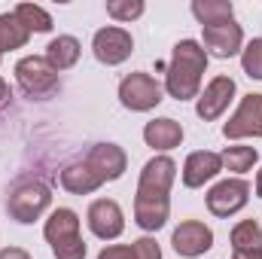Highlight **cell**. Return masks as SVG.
<instances>
[{
    "instance_id": "484cf974",
    "label": "cell",
    "mask_w": 262,
    "mask_h": 259,
    "mask_svg": "<svg viewBox=\"0 0 262 259\" xmlns=\"http://www.w3.org/2000/svg\"><path fill=\"white\" fill-rule=\"evenodd\" d=\"M131 253H134V259H162V247L156 238L143 235V238L131 241Z\"/></svg>"
},
{
    "instance_id": "2e32d148",
    "label": "cell",
    "mask_w": 262,
    "mask_h": 259,
    "mask_svg": "<svg viewBox=\"0 0 262 259\" xmlns=\"http://www.w3.org/2000/svg\"><path fill=\"white\" fill-rule=\"evenodd\" d=\"M143 140L146 146H152L156 153H171L183 143V125L171 116H162V119H152L143 125Z\"/></svg>"
},
{
    "instance_id": "7c38bea8",
    "label": "cell",
    "mask_w": 262,
    "mask_h": 259,
    "mask_svg": "<svg viewBox=\"0 0 262 259\" xmlns=\"http://www.w3.org/2000/svg\"><path fill=\"white\" fill-rule=\"evenodd\" d=\"M171 247L174 253L183 259H198L213 247V229L201 220H183L174 232H171Z\"/></svg>"
},
{
    "instance_id": "7402d4cb",
    "label": "cell",
    "mask_w": 262,
    "mask_h": 259,
    "mask_svg": "<svg viewBox=\"0 0 262 259\" xmlns=\"http://www.w3.org/2000/svg\"><path fill=\"white\" fill-rule=\"evenodd\" d=\"M12 12H15V18L28 28V34H49V31L55 28L52 15H49L43 6H37V3H18Z\"/></svg>"
},
{
    "instance_id": "44dd1931",
    "label": "cell",
    "mask_w": 262,
    "mask_h": 259,
    "mask_svg": "<svg viewBox=\"0 0 262 259\" xmlns=\"http://www.w3.org/2000/svg\"><path fill=\"white\" fill-rule=\"evenodd\" d=\"M28 40H31V34H28V28L15 18V12H0V58H3L6 52H12V49L28 46Z\"/></svg>"
},
{
    "instance_id": "8992f818",
    "label": "cell",
    "mask_w": 262,
    "mask_h": 259,
    "mask_svg": "<svg viewBox=\"0 0 262 259\" xmlns=\"http://www.w3.org/2000/svg\"><path fill=\"white\" fill-rule=\"evenodd\" d=\"M119 101L131 113H149L165 101V89L146 70H134L119 82Z\"/></svg>"
},
{
    "instance_id": "8fae6325",
    "label": "cell",
    "mask_w": 262,
    "mask_h": 259,
    "mask_svg": "<svg viewBox=\"0 0 262 259\" xmlns=\"http://www.w3.org/2000/svg\"><path fill=\"white\" fill-rule=\"evenodd\" d=\"M85 223H89L92 235L101 241H116L125 232V213H122L119 201H113V198H95L85 210Z\"/></svg>"
},
{
    "instance_id": "4dcf8cb0",
    "label": "cell",
    "mask_w": 262,
    "mask_h": 259,
    "mask_svg": "<svg viewBox=\"0 0 262 259\" xmlns=\"http://www.w3.org/2000/svg\"><path fill=\"white\" fill-rule=\"evenodd\" d=\"M253 189H256V195L262 198V168L256 171V183H253Z\"/></svg>"
},
{
    "instance_id": "9c48e42d",
    "label": "cell",
    "mask_w": 262,
    "mask_h": 259,
    "mask_svg": "<svg viewBox=\"0 0 262 259\" xmlns=\"http://www.w3.org/2000/svg\"><path fill=\"white\" fill-rule=\"evenodd\" d=\"M226 140H244V137H262V92H250L241 98L238 110L223 125Z\"/></svg>"
},
{
    "instance_id": "f1b7e54d",
    "label": "cell",
    "mask_w": 262,
    "mask_h": 259,
    "mask_svg": "<svg viewBox=\"0 0 262 259\" xmlns=\"http://www.w3.org/2000/svg\"><path fill=\"white\" fill-rule=\"evenodd\" d=\"M6 98H9V82H6V79L0 76V104H3Z\"/></svg>"
},
{
    "instance_id": "4316f807",
    "label": "cell",
    "mask_w": 262,
    "mask_h": 259,
    "mask_svg": "<svg viewBox=\"0 0 262 259\" xmlns=\"http://www.w3.org/2000/svg\"><path fill=\"white\" fill-rule=\"evenodd\" d=\"M98 259H134V253H131V244H107L98 253Z\"/></svg>"
},
{
    "instance_id": "d6986e66",
    "label": "cell",
    "mask_w": 262,
    "mask_h": 259,
    "mask_svg": "<svg viewBox=\"0 0 262 259\" xmlns=\"http://www.w3.org/2000/svg\"><path fill=\"white\" fill-rule=\"evenodd\" d=\"M192 15L198 18L201 28H213V25H226L235 21V6L232 0H192Z\"/></svg>"
},
{
    "instance_id": "cb8c5ba5",
    "label": "cell",
    "mask_w": 262,
    "mask_h": 259,
    "mask_svg": "<svg viewBox=\"0 0 262 259\" xmlns=\"http://www.w3.org/2000/svg\"><path fill=\"white\" fill-rule=\"evenodd\" d=\"M241 67L250 79H262V37H253L241 49Z\"/></svg>"
},
{
    "instance_id": "83f0119b",
    "label": "cell",
    "mask_w": 262,
    "mask_h": 259,
    "mask_svg": "<svg viewBox=\"0 0 262 259\" xmlns=\"http://www.w3.org/2000/svg\"><path fill=\"white\" fill-rule=\"evenodd\" d=\"M0 259H34L28 250H21V247H3L0 250Z\"/></svg>"
},
{
    "instance_id": "3957f363",
    "label": "cell",
    "mask_w": 262,
    "mask_h": 259,
    "mask_svg": "<svg viewBox=\"0 0 262 259\" xmlns=\"http://www.w3.org/2000/svg\"><path fill=\"white\" fill-rule=\"evenodd\" d=\"M43 235L55 259H85V241L79 235V213L70 207H55L43 226Z\"/></svg>"
},
{
    "instance_id": "603a6c76",
    "label": "cell",
    "mask_w": 262,
    "mask_h": 259,
    "mask_svg": "<svg viewBox=\"0 0 262 259\" xmlns=\"http://www.w3.org/2000/svg\"><path fill=\"white\" fill-rule=\"evenodd\" d=\"M220 159H223V168H229L232 174H247V171H253V165L259 162V153H256V146L235 143V146H226V149L220 153Z\"/></svg>"
},
{
    "instance_id": "f546056e",
    "label": "cell",
    "mask_w": 262,
    "mask_h": 259,
    "mask_svg": "<svg viewBox=\"0 0 262 259\" xmlns=\"http://www.w3.org/2000/svg\"><path fill=\"white\" fill-rule=\"evenodd\" d=\"M232 259H262V250H256V253H232Z\"/></svg>"
},
{
    "instance_id": "ac0fdd59",
    "label": "cell",
    "mask_w": 262,
    "mask_h": 259,
    "mask_svg": "<svg viewBox=\"0 0 262 259\" xmlns=\"http://www.w3.org/2000/svg\"><path fill=\"white\" fill-rule=\"evenodd\" d=\"M79 52H82V46H79L76 37H70V34H58L55 40H49L43 58L61 73V70H70V67L79 61Z\"/></svg>"
},
{
    "instance_id": "1f68e13d",
    "label": "cell",
    "mask_w": 262,
    "mask_h": 259,
    "mask_svg": "<svg viewBox=\"0 0 262 259\" xmlns=\"http://www.w3.org/2000/svg\"><path fill=\"white\" fill-rule=\"evenodd\" d=\"M0 61H3V58H0Z\"/></svg>"
},
{
    "instance_id": "e0dca14e",
    "label": "cell",
    "mask_w": 262,
    "mask_h": 259,
    "mask_svg": "<svg viewBox=\"0 0 262 259\" xmlns=\"http://www.w3.org/2000/svg\"><path fill=\"white\" fill-rule=\"evenodd\" d=\"M61 186H64L70 195H92L104 186V180L92 171V165L82 159V162H73L61 171Z\"/></svg>"
},
{
    "instance_id": "6da1fadb",
    "label": "cell",
    "mask_w": 262,
    "mask_h": 259,
    "mask_svg": "<svg viewBox=\"0 0 262 259\" xmlns=\"http://www.w3.org/2000/svg\"><path fill=\"white\" fill-rule=\"evenodd\" d=\"M177 180V162L171 156H152L137 177L134 223L143 232H159L171 217V186Z\"/></svg>"
},
{
    "instance_id": "d4e9b609",
    "label": "cell",
    "mask_w": 262,
    "mask_h": 259,
    "mask_svg": "<svg viewBox=\"0 0 262 259\" xmlns=\"http://www.w3.org/2000/svg\"><path fill=\"white\" fill-rule=\"evenodd\" d=\"M143 0H107V15L113 21H134L143 15Z\"/></svg>"
},
{
    "instance_id": "4fadbf2b",
    "label": "cell",
    "mask_w": 262,
    "mask_h": 259,
    "mask_svg": "<svg viewBox=\"0 0 262 259\" xmlns=\"http://www.w3.org/2000/svg\"><path fill=\"white\" fill-rule=\"evenodd\" d=\"M204 37V52L207 58H235L244 49V31L238 21H226V25H213V28H201Z\"/></svg>"
},
{
    "instance_id": "7a4b0ae2",
    "label": "cell",
    "mask_w": 262,
    "mask_h": 259,
    "mask_svg": "<svg viewBox=\"0 0 262 259\" xmlns=\"http://www.w3.org/2000/svg\"><path fill=\"white\" fill-rule=\"evenodd\" d=\"M207 73V52L198 40H177L165 67V92L174 101H192L201 95V76Z\"/></svg>"
},
{
    "instance_id": "ba28073f",
    "label": "cell",
    "mask_w": 262,
    "mask_h": 259,
    "mask_svg": "<svg viewBox=\"0 0 262 259\" xmlns=\"http://www.w3.org/2000/svg\"><path fill=\"white\" fill-rule=\"evenodd\" d=\"M247 201H250V186L241 177H226V180H220L207 189V210L213 217H223V220L244 210Z\"/></svg>"
},
{
    "instance_id": "5b68a950",
    "label": "cell",
    "mask_w": 262,
    "mask_h": 259,
    "mask_svg": "<svg viewBox=\"0 0 262 259\" xmlns=\"http://www.w3.org/2000/svg\"><path fill=\"white\" fill-rule=\"evenodd\" d=\"M49 204H52V192H49V186L40 183V180H25V183H18V186L9 192V198H6L9 217H12L15 223H21V226L40 220V217L49 210Z\"/></svg>"
},
{
    "instance_id": "9a60e30c",
    "label": "cell",
    "mask_w": 262,
    "mask_h": 259,
    "mask_svg": "<svg viewBox=\"0 0 262 259\" xmlns=\"http://www.w3.org/2000/svg\"><path fill=\"white\" fill-rule=\"evenodd\" d=\"M223 171V159L220 153H210V149H195L186 156L183 168H180V180L186 189H201L204 183H210L216 174Z\"/></svg>"
},
{
    "instance_id": "52a82bcc",
    "label": "cell",
    "mask_w": 262,
    "mask_h": 259,
    "mask_svg": "<svg viewBox=\"0 0 262 259\" xmlns=\"http://www.w3.org/2000/svg\"><path fill=\"white\" fill-rule=\"evenodd\" d=\"M92 52H95V58H98L101 64L116 67V64H122V61L131 58V52H134V37H131V31L119 28V25H107V28L95 31V37H92Z\"/></svg>"
},
{
    "instance_id": "30bf717a",
    "label": "cell",
    "mask_w": 262,
    "mask_h": 259,
    "mask_svg": "<svg viewBox=\"0 0 262 259\" xmlns=\"http://www.w3.org/2000/svg\"><path fill=\"white\" fill-rule=\"evenodd\" d=\"M235 95H238V85H235V79H232V76H226V73L213 76V79L204 85V92L195 98L198 119H204V122L220 119V116L229 110V104L235 101Z\"/></svg>"
},
{
    "instance_id": "ffe728a7",
    "label": "cell",
    "mask_w": 262,
    "mask_h": 259,
    "mask_svg": "<svg viewBox=\"0 0 262 259\" xmlns=\"http://www.w3.org/2000/svg\"><path fill=\"white\" fill-rule=\"evenodd\" d=\"M232 253H256L262 250V226L256 220H241L232 226Z\"/></svg>"
},
{
    "instance_id": "277c9868",
    "label": "cell",
    "mask_w": 262,
    "mask_h": 259,
    "mask_svg": "<svg viewBox=\"0 0 262 259\" xmlns=\"http://www.w3.org/2000/svg\"><path fill=\"white\" fill-rule=\"evenodd\" d=\"M15 82L18 89L34 98V101H46L58 92L61 79H58V70L49 64L43 55H25L15 61Z\"/></svg>"
},
{
    "instance_id": "5bb4252c",
    "label": "cell",
    "mask_w": 262,
    "mask_h": 259,
    "mask_svg": "<svg viewBox=\"0 0 262 259\" xmlns=\"http://www.w3.org/2000/svg\"><path fill=\"white\" fill-rule=\"evenodd\" d=\"M85 162L92 165V171L104 180V183H113L125 174L128 168V156L119 143H95L85 156Z\"/></svg>"
}]
</instances>
